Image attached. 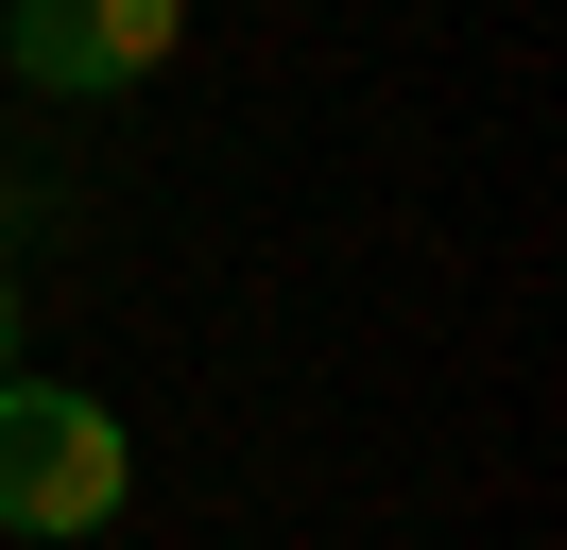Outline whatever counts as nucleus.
Returning <instances> with one entry per match:
<instances>
[{"instance_id":"3","label":"nucleus","mask_w":567,"mask_h":550,"mask_svg":"<svg viewBox=\"0 0 567 550\" xmlns=\"http://www.w3.org/2000/svg\"><path fill=\"white\" fill-rule=\"evenodd\" d=\"M0 361H18V275H0Z\"/></svg>"},{"instance_id":"2","label":"nucleus","mask_w":567,"mask_h":550,"mask_svg":"<svg viewBox=\"0 0 567 550\" xmlns=\"http://www.w3.org/2000/svg\"><path fill=\"white\" fill-rule=\"evenodd\" d=\"M173 34H189V0H18V86H138V69H173Z\"/></svg>"},{"instance_id":"1","label":"nucleus","mask_w":567,"mask_h":550,"mask_svg":"<svg viewBox=\"0 0 567 550\" xmlns=\"http://www.w3.org/2000/svg\"><path fill=\"white\" fill-rule=\"evenodd\" d=\"M121 481H138V447H121L104 396H70V378H0V533H104Z\"/></svg>"}]
</instances>
